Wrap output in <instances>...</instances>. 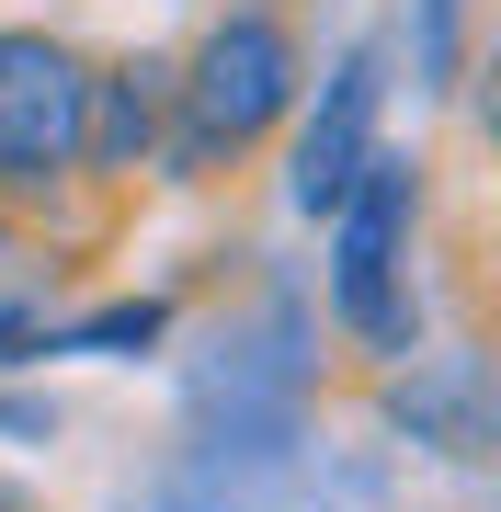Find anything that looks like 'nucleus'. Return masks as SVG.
<instances>
[{
	"label": "nucleus",
	"instance_id": "obj_1",
	"mask_svg": "<svg viewBox=\"0 0 501 512\" xmlns=\"http://www.w3.org/2000/svg\"><path fill=\"white\" fill-rule=\"evenodd\" d=\"M297 80H308V57H297V35H285V12H217L194 35V57L171 69V137H160V160L183 171V183L251 160V148L297 114Z\"/></svg>",
	"mask_w": 501,
	"mask_h": 512
},
{
	"label": "nucleus",
	"instance_id": "obj_2",
	"mask_svg": "<svg viewBox=\"0 0 501 512\" xmlns=\"http://www.w3.org/2000/svg\"><path fill=\"white\" fill-rule=\"evenodd\" d=\"M331 319L376 365H422V285H410V239H422V160L376 148L365 183H353L331 217Z\"/></svg>",
	"mask_w": 501,
	"mask_h": 512
},
{
	"label": "nucleus",
	"instance_id": "obj_3",
	"mask_svg": "<svg viewBox=\"0 0 501 512\" xmlns=\"http://www.w3.org/2000/svg\"><path fill=\"white\" fill-rule=\"evenodd\" d=\"M80 126H92V57L46 23H0V194L69 183Z\"/></svg>",
	"mask_w": 501,
	"mask_h": 512
},
{
	"label": "nucleus",
	"instance_id": "obj_4",
	"mask_svg": "<svg viewBox=\"0 0 501 512\" xmlns=\"http://www.w3.org/2000/svg\"><path fill=\"white\" fill-rule=\"evenodd\" d=\"M376 114H388V46H353L342 69L319 80V103L297 114V160H285V205H297V217H331V205L365 183Z\"/></svg>",
	"mask_w": 501,
	"mask_h": 512
},
{
	"label": "nucleus",
	"instance_id": "obj_5",
	"mask_svg": "<svg viewBox=\"0 0 501 512\" xmlns=\"http://www.w3.org/2000/svg\"><path fill=\"white\" fill-rule=\"evenodd\" d=\"M160 137H171V57H114V69H92L80 171L92 183H137V160H160Z\"/></svg>",
	"mask_w": 501,
	"mask_h": 512
},
{
	"label": "nucleus",
	"instance_id": "obj_6",
	"mask_svg": "<svg viewBox=\"0 0 501 512\" xmlns=\"http://www.w3.org/2000/svg\"><path fill=\"white\" fill-rule=\"evenodd\" d=\"M399 421L445 433V456H490V410H479V353L410 365V376H399Z\"/></svg>",
	"mask_w": 501,
	"mask_h": 512
},
{
	"label": "nucleus",
	"instance_id": "obj_7",
	"mask_svg": "<svg viewBox=\"0 0 501 512\" xmlns=\"http://www.w3.org/2000/svg\"><path fill=\"white\" fill-rule=\"evenodd\" d=\"M160 330H171V308H160V296H126V308L80 319V330H69V353H149Z\"/></svg>",
	"mask_w": 501,
	"mask_h": 512
},
{
	"label": "nucleus",
	"instance_id": "obj_8",
	"mask_svg": "<svg viewBox=\"0 0 501 512\" xmlns=\"http://www.w3.org/2000/svg\"><path fill=\"white\" fill-rule=\"evenodd\" d=\"M0 262H12V205H0Z\"/></svg>",
	"mask_w": 501,
	"mask_h": 512
}]
</instances>
